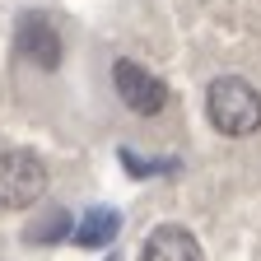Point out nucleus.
I'll list each match as a JSON object with an SVG mask.
<instances>
[{
	"instance_id": "2",
	"label": "nucleus",
	"mask_w": 261,
	"mask_h": 261,
	"mask_svg": "<svg viewBox=\"0 0 261 261\" xmlns=\"http://www.w3.org/2000/svg\"><path fill=\"white\" fill-rule=\"evenodd\" d=\"M47 191V163L28 149H5L0 154V205L5 210H28Z\"/></svg>"
},
{
	"instance_id": "3",
	"label": "nucleus",
	"mask_w": 261,
	"mask_h": 261,
	"mask_svg": "<svg viewBox=\"0 0 261 261\" xmlns=\"http://www.w3.org/2000/svg\"><path fill=\"white\" fill-rule=\"evenodd\" d=\"M112 84H117V98L136 117H159L163 108H168V84H163L154 70L136 65V61H117L112 65Z\"/></svg>"
},
{
	"instance_id": "5",
	"label": "nucleus",
	"mask_w": 261,
	"mask_h": 261,
	"mask_svg": "<svg viewBox=\"0 0 261 261\" xmlns=\"http://www.w3.org/2000/svg\"><path fill=\"white\" fill-rule=\"evenodd\" d=\"M140 261H205V252H201V243H196L191 228L159 224L145 238V247H140Z\"/></svg>"
},
{
	"instance_id": "6",
	"label": "nucleus",
	"mask_w": 261,
	"mask_h": 261,
	"mask_svg": "<svg viewBox=\"0 0 261 261\" xmlns=\"http://www.w3.org/2000/svg\"><path fill=\"white\" fill-rule=\"evenodd\" d=\"M117 224H121L117 210H89L84 224L75 228V243H84V247H103V243L117 238Z\"/></svg>"
},
{
	"instance_id": "4",
	"label": "nucleus",
	"mask_w": 261,
	"mask_h": 261,
	"mask_svg": "<svg viewBox=\"0 0 261 261\" xmlns=\"http://www.w3.org/2000/svg\"><path fill=\"white\" fill-rule=\"evenodd\" d=\"M19 51L38 65V70H56L61 65V33L47 14H23L19 19Z\"/></svg>"
},
{
	"instance_id": "1",
	"label": "nucleus",
	"mask_w": 261,
	"mask_h": 261,
	"mask_svg": "<svg viewBox=\"0 0 261 261\" xmlns=\"http://www.w3.org/2000/svg\"><path fill=\"white\" fill-rule=\"evenodd\" d=\"M205 117L219 136L243 140L252 130H261V93L243 80V75H219L205 89Z\"/></svg>"
}]
</instances>
